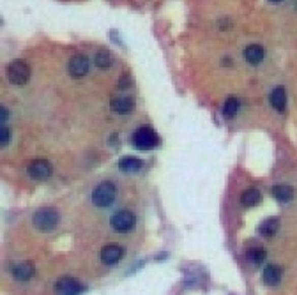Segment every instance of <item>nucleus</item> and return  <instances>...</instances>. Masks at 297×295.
<instances>
[{
  "label": "nucleus",
  "instance_id": "f257e3e1",
  "mask_svg": "<svg viewBox=\"0 0 297 295\" xmlns=\"http://www.w3.org/2000/svg\"><path fill=\"white\" fill-rule=\"evenodd\" d=\"M58 221H61V216H58V212L53 207H41L34 214V217H32L34 226L41 232L55 230L58 226Z\"/></svg>",
  "mask_w": 297,
  "mask_h": 295
},
{
  "label": "nucleus",
  "instance_id": "f03ea898",
  "mask_svg": "<svg viewBox=\"0 0 297 295\" xmlns=\"http://www.w3.org/2000/svg\"><path fill=\"white\" fill-rule=\"evenodd\" d=\"M7 80L14 85V87H23L31 80V65L21 58L13 60L7 65Z\"/></svg>",
  "mask_w": 297,
  "mask_h": 295
},
{
  "label": "nucleus",
  "instance_id": "7ed1b4c3",
  "mask_svg": "<svg viewBox=\"0 0 297 295\" xmlns=\"http://www.w3.org/2000/svg\"><path fill=\"white\" fill-rule=\"evenodd\" d=\"M133 145L140 150H151L159 145V136L152 127L142 126L133 133Z\"/></svg>",
  "mask_w": 297,
  "mask_h": 295
},
{
  "label": "nucleus",
  "instance_id": "20e7f679",
  "mask_svg": "<svg viewBox=\"0 0 297 295\" xmlns=\"http://www.w3.org/2000/svg\"><path fill=\"white\" fill-rule=\"evenodd\" d=\"M115 200V184L110 180L101 182L94 191H92V202L96 207H110Z\"/></svg>",
  "mask_w": 297,
  "mask_h": 295
},
{
  "label": "nucleus",
  "instance_id": "39448f33",
  "mask_svg": "<svg viewBox=\"0 0 297 295\" xmlns=\"http://www.w3.org/2000/svg\"><path fill=\"white\" fill-rule=\"evenodd\" d=\"M135 214L129 212V211H118L111 217V226H113L115 232L118 234H126V232H131L135 228Z\"/></svg>",
  "mask_w": 297,
  "mask_h": 295
},
{
  "label": "nucleus",
  "instance_id": "423d86ee",
  "mask_svg": "<svg viewBox=\"0 0 297 295\" xmlns=\"http://www.w3.org/2000/svg\"><path fill=\"white\" fill-rule=\"evenodd\" d=\"M88 68H91V62L85 55H74L68 64V71L73 78H83L88 73Z\"/></svg>",
  "mask_w": 297,
  "mask_h": 295
},
{
  "label": "nucleus",
  "instance_id": "0eeeda50",
  "mask_svg": "<svg viewBox=\"0 0 297 295\" xmlns=\"http://www.w3.org/2000/svg\"><path fill=\"white\" fill-rule=\"evenodd\" d=\"M55 292L58 295H80L83 292V286L74 278H61L55 285Z\"/></svg>",
  "mask_w": 297,
  "mask_h": 295
},
{
  "label": "nucleus",
  "instance_id": "6e6552de",
  "mask_svg": "<svg viewBox=\"0 0 297 295\" xmlns=\"http://www.w3.org/2000/svg\"><path fill=\"white\" fill-rule=\"evenodd\" d=\"M51 165L50 161L46 159H36L31 163V167H28V175L32 177V179L36 180H44L48 179V177L51 175Z\"/></svg>",
  "mask_w": 297,
  "mask_h": 295
},
{
  "label": "nucleus",
  "instance_id": "1a4fd4ad",
  "mask_svg": "<svg viewBox=\"0 0 297 295\" xmlns=\"http://www.w3.org/2000/svg\"><path fill=\"white\" fill-rule=\"evenodd\" d=\"M122 256H124V249L118 244H108L101 249V260H103V264H106V265L117 264V261L122 260Z\"/></svg>",
  "mask_w": 297,
  "mask_h": 295
},
{
  "label": "nucleus",
  "instance_id": "9d476101",
  "mask_svg": "<svg viewBox=\"0 0 297 295\" xmlns=\"http://www.w3.org/2000/svg\"><path fill=\"white\" fill-rule=\"evenodd\" d=\"M110 108L118 115H128L135 110V101H133V97H115L110 103Z\"/></svg>",
  "mask_w": 297,
  "mask_h": 295
},
{
  "label": "nucleus",
  "instance_id": "9b49d317",
  "mask_svg": "<svg viewBox=\"0 0 297 295\" xmlns=\"http://www.w3.org/2000/svg\"><path fill=\"white\" fill-rule=\"evenodd\" d=\"M269 101L276 112H285V108H287V92H285V88H274L269 95Z\"/></svg>",
  "mask_w": 297,
  "mask_h": 295
},
{
  "label": "nucleus",
  "instance_id": "f8f14e48",
  "mask_svg": "<svg viewBox=\"0 0 297 295\" xmlns=\"http://www.w3.org/2000/svg\"><path fill=\"white\" fill-rule=\"evenodd\" d=\"M263 57H265V51H263V48L260 44H250L244 50V58H246L248 64L257 65L263 60Z\"/></svg>",
  "mask_w": 297,
  "mask_h": 295
},
{
  "label": "nucleus",
  "instance_id": "ddd939ff",
  "mask_svg": "<svg viewBox=\"0 0 297 295\" xmlns=\"http://www.w3.org/2000/svg\"><path fill=\"white\" fill-rule=\"evenodd\" d=\"M34 271L36 269L32 261H21V264H18L16 267L13 269V274L18 281H28V279L34 276Z\"/></svg>",
  "mask_w": 297,
  "mask_h": 295
},
{
  "label": "nucleus",
  "instance_id": "4468645a",
  "mask_svg": "<svg viewBox=\"0 0 297 295\" xmlns=\"http://www.w3.org/2000/svg\"><path fill=\"white\" fill-rule=\"evenodd\" d=\"M273 196L276 198L278 202H281V204H288V202H292V198H294V187L287 186V184H276V186L273 187Z\"/></svg>",
  "mask_w": 297,
  "mask_h": 295
},
{
  "label": "nucleus",
  "instance_id": "2eb2a0df",
  "mask_svg": "<svg viewBox=\"0 0 297 295\" xmlns=\"http://www.w3.org/2000/svg\"><path fill=\"white\" fill-rule=\"evenodd\" d=\"M281 276H283V269L278 267V265H267V267L263 269V283L269 286L278 285Z\"/></svg>",
  "mask_w": 297,
  "mask_h": 295
},
{
  "label": "nucleus",
  "instance_id": "dca6fc26",
  "mask_svg": "<svg viewBox=\"0 0 297 295\" xmlns=\"http://www.w3.org/2000/svg\"><path fill=\"white\" fill-rule=\"evenodd\" d=\"M260 202H262V194H260V191L257 187H250V189H246L241 194V204H243L244 207H255Z\"/></svg>",
  "mask_w": 297,
  "mask_h": 295
},
{
  "label": "nucleus",
  "instance_id": "f3484780",
  "mask_svg": "<svg viewBox=\"0 0 297 295\" xmlns=\"http://www.w3.org/2000/svg\"><path fill=\"white\" fill-rule=\"evenodd\" d=\"M143 167L142 159H136V157H124V159L118 161V168L122 172H138Z\"/></svg>",
  "mask_w": 297,
  "mask_h": 295
},
{
  "label": "nucleus",
  "instance_id": "a211bd4d",
  "mask_svg": "<svg viewBox=\"0 0 297 295\" xmlns=\"http://www.w3.org/2000/svg\"><path fill=\"white\" fill-rule=\"evenodd\" d=\"M276 230H278V219L276 217H269V219H265L258 228L260 235H263V237H273V235L276 234Z\"/></svg>",
  "mask_w": 297,
  "mask_h": 295
},
{
  "label": "nucleus",
  "instance_id": "6ab92c4d",
  "mask_svg": "<svg viewBox=\"0 0 297 295\" xmlns=\"http://www.w3.org/2000/svg\"><path fill=\"white\" fill-rule=\"evenodd\" d=\"M237 112H239V101L235 97H228L225 101V105H223V115L232 119Z\"/></svg>",
  "mask_w": 297,
  "mask_h": 295
},
{
  "label": "nucleus",
  "instance_id": "aec40b11",
  "mask_svg": "<svg viewBox=\"0 0 297 295\" xmlns=\"http://www.w3.org/2000/svg\"><path fill=\"white\" fill-rule=\"evenodd\" d=\"M96 65H98V68H103V69L110 68V65H111V57H110L108 51L101 50V51H98V53H96Z\"/></svg>",
  "mask_w": 297,
  "mask_h": 295
},
{
  "label": "nucleus",
  "instance_id": "412c9836",
  "mask_svg": "<svg viewBox=\"0 0 297 295\" xmlns=\"http://www.w3.org/2000/svg\"><path fill=\"white\" fill-rule=\"evenodd\" d=\"M248 254H250V260L253 261V264H262L263 258H265V251H263V248H260V246H257V248H253V249H250Z\"/></svg>",
  "mask_w": 297,
  "mask_h": 295
},
{
  "label": "nucleus",
  "instance_id": "4be33fe9",
  "mask_svg": "<svg viewBox=\"0 0 297 295\" xmlns=\"http://www.w3.org/2000/svg\"><path fill=\"white\" fill-rule=\"evenodd\" d=\"M0 143H2V147H6L9 143V129H7L6 124L0 126Z\"/></svg>",
  "mask_w": 297,
  "mask_h": 295
},
{
  "label": "nucleus",
  "instance_id": "5701e85b",
  "mask_svg": "<svg viewBox=\"0 0 297 295\" xmlns=\"http://www.w3.org/2000/svg\"><path fill=\"white\" fill-rule=\"evenodd\" d=\"M7 113H9V112H7V108H6V106H2V108H0V120H2V124L6 122Z\"/></svg>",
  "mask_w": 297,
  "mask_h": 295
},
{
  "label": "nucleus",
  "instance_id": "b1692460",
  "mask_svg": "<svg viewBox=\"0 0 297 295\" xmlns=\"http://www.w3.org/2000/svg\"><path fill=\"white\" fill-rule=\"evenodd\" d=\"M273 4H280V2H283V0H271Z\"/></svg>",
  "mask_w": 297,
  "mask_h": 295
}]
</instances>
